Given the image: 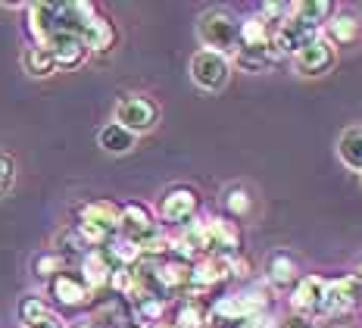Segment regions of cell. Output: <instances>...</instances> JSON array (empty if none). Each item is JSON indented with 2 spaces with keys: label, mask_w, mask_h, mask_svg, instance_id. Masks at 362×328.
<instances>
[{
  "label": "cell",
  "mask_w": 362,
  "mask_h": 328,
  "mask_svg": "<svg viewBox=\"0 0 362 328\" xmlns=\"http://www.w3.org/2000/svg\"><path fill=\"white\" fill-rule=\"evenodd\" d=\"M231 259L235 256H200L191 263V288L187 291H209V288L222 285L225 278H231Z\"/></svg>",
  "instance_id": "cell-11"
},
{
  "label": "cell",
  "mask_w": 362,
  "mask_h": 328,
  "mask_svg": "<svg viewBox=\"0 0 362 328\" xmlns=\"http://www.w3.org/2000/svg\"><path fill=\"white\" fill-rule=\"evenodd\" d=\"M116 26L103 16V13H97V16H90L85 22V28H81V41H85L88 53H107L116 47Z\"/></svg>",
  "instance_id": "cell-18"
},
{
  "label": "cell",
  "mask_w": 362,
  "mask_h": 328,
  "mask_svg": "<svg viewBox=\"0 0 362 328\" xmlns=\"http://www.w3.org/2000/svg\"><path fill=\"white\" fill-rule=\"evenodd\" d=\"M116 269H119V266L110 259L107 250H103V247H90V250H85V256H81L78 276L88 285V291L97 294L100 288H110V278H112V272H116Z\"/></svg>",
  "instance_id": "cell-15"
},
{
  "label": "cell",
  "mask_w": 362,
  "mask_h": 328,
  "mask_svg": "<svg viewBox=\"0 0 362 328\" xmlns=\"http://www.w3.org/2000/svg\"><path fill=\"white\" fill-rule=\"evenodd\" d=\"M119 213H122V207L112 200L81 203L78 222H75V234L81 238L85 247H107V244L119 234Z\"/></svg>",
  "instance_id": "cell-1"
},
{
  "label": "cell",
  "mask_w": 362,
  "mask_h": 328,
  "mask_svg": "<svg viewBox=\"0 0 362 328\" xmlns=\"http://www.w3.org/2000/svg\"><path fill=\"white\" fill-rule=\"evenodd\" d=\"M28 10V35L35 44H47V38L57 32V4H32Z\"/></svg>",
  "instance_id": "cell-19"
},
{
  "label": "cell",
  "mask_w": 362,
  "mask_h": 328,
  "mask_svg": "<svg viewBox=\"0 0 362 328\" xmlns=\"http://www.w3.org/2000/svg\"><path fill=\"white\" fill-rule=\"evenodd\" d=\"M319 35V28H309L303 22H297L293 16H288L284 22H278L272 28V41H269V50H272V60H281V57H293L300 47H306L313 38Z\"/></svg>",
  "instance_id": "cell-8"
},
{
  "label": "cell",
  "mask_w": 362,
  "mask_h": 328,
  "mask_svg": "<svg viewBox=\"0 0 362 328\" xmlns=\"http://www.w3.org/2000/svg\"><path fill=\"white\" fill-rule=\"evenodd\" d=\"M156 213H160V219L165 225L181 228V225H187V222H194V219H197L200 194L191 185H175V188H169L160 197V207H156Z\"/></svg>",
  "instance_id": "cell-6"
},
{
  "label": "cell",
  "mask_w": 362,
  "mask_h": 328,
  "mask_svg": "<svg viewBox=\"0 0 362 328\" xmlns=\"http://www.w3.org/2000/svg\"><path fill=\"white\" fill-rule=\"evenodd\" d=\"M172 328H209V310L200 297H185L175 310Z\"/></svg>",
  "instance_id": "cell-25"
},
{
  "label": "cell",
  "mask_w": 362,
  "mask_h": 328,
  "mask_svg": "<svg viewBox=\"0 0 362 328\" xmlns=\"http://www.w3.org/2000/svg\"><path fill=\"white\" fill-rule=\"evenodd\" d=\"M22 66H25V72L32 75V79H47V75L57 72L54 57H50V50L44 47V44H32V47L22 53Z\"/></svg>",
  "instance_id": "cell-27"
},
{
  "label": "cell",
  "mask_w": 362,
  "mask_h": 328,
  "mask_svg": "<svg viewBox=\"0 0 362 328\" xmlns=\"http://www.w3.org/2000/svg\"><path fill=\"white\" fill-rule=\"evenodd\" d=\"M156 228L160 225H156V219H153V213H150L147 203L132 200V203H125L122 207V213H119V234L128 238V241H134V244L150 238Z\"/></svg>",
  "instance_id": "cell-13"
},
{
  "label": "cell",
  "mask_w": 362,
  "mask_h": 328,
  "mask_svg": "<svg viewBox=\"0 0 362 328\" xmlns=\"http://www.w3.org/2000/svg\"><path fill=\"white\" fill-rule=\"evenodd\" d=\"M334 63H337V47L322 32L315 35L306 47H300L297 53H293V69H297L300 75H306V79L325 75Z\"/></svg>",
  "instance_id": "cell-7"
},
{
  "label": "cell",
  "mask_w": 362,
  "mask_h": 328,
  "mask_svg": "<svg viewBox=\"0 0 362 328\" xmlns=\"http://www.w3.org/2000/svg\"><path fill=\"white\" fill-rule=\"evenodd\" d=\"M322 297H325V278H322V276H300V281L293 285V294H291L293 316L319 319Z\"/></svg>",
  "instance_id": "cell-12"
},
{
  "label": "cell",
  "mask_w": 362,
  "mask_h": 328,
  "mask_svg": "<svg viewBox=\"0 0 362 328\" xmlns=\"http://www.w3.org/2000/svg\"><path fill=\"white\" fill-rule=\"evenodd\" d=\"M359 312H362V307H359Z\"/></svg>",
  "instance_id": "cell-35"
},
{
  "label": "cell",
  "mask_w": 362,
  "mask_h": 328,
  "mask_svg": "<svg viewBox=\"0 0 362 328\" xmlns=\"http://www.w3.org/2000/svg\"><path fill=\"white\" fill-rule=\"evenodd\" d=\"M119 328H141V325H119Z\"/></svg>",
  "instance_id": "cell-34"
},
{
  "label": "cell",
  "mask_w": 362,
  "mask_h": 328,
  "mask_svg": "<svg viewBox=\"0 0 362 328\" xmlns=\"http://www.w3.org/2000/svg\"><path fill=\"white\" fill-rule=\"evenodd\" d=\"M222 207H225V213H228V219L231 216L240 219V216L250 213L253 197H250V191H247L244 185H231V188H225V194H222Z\"/></svg>",
  "instance_id": "cell-29"
},
{
  "label": "cell",
  "mask_w": 362,
  "mask_h": 328,
  "mask_svg": "<svg viewBox=\"0 0 362 328\" xmlns=\"http://www.w3.org/2000/svg\"><path fill=\"white\" fill-rule=\"evenodd\" d=\"M266 276L275 288H291L300 281V266L297 259L291 254H284V250H275L269 259H266Z\"/></svg>",
  "instance_id": "cell-21"
},
{
  "label": "cell",
  "mask_w": 362,
  "mask_h": 328,
  "mask_svg": "<svg viewBox=\"0 0 362 328\" xmlns=\"http://www.w3.org/2000/svg\"><path fill=\"white\" fill-rule=\"evenodd\" d=\"M19 322H22V328H69L66 319L50 310L47 300H41V297H22Z\"/></svg>",
  "instance_id": "cell-17"
},
{
  "label": "cell",
  "mask_w": 362,
  "mask_h": 328,
  "mask_svg": "<svg viewBox=\"0 0 362 328\" xmlns=\"http://www.w3.org/2000/svg\"><path fill=\"white\" fill-rule=\"evenodd\" d=\"M337 157L350 172H362V125H350L337 138Z\"/></svg>",
  "instance_id": "cell-24"
},
{
  "label": "cell",
  "mask_w": 362,
  "mask_h": 328,
  "mask_svg": "<svg viewBox=\"0 0 362 328\" xmlns=\"http://www.w3.org/2000/svg\"><path fill=\"white\" fill-rule=\"evenodd\" d=\"M359 175H362V172H359Z\"/></svg>",
  "instance_id": "cell-36"
},
{
  "label": "cell",
  "mask_w": 362,
  "mask_h": 328,
  "mask_svg": "<svg viewBox=\"0 0 362 328\" xmlns=\"http://www.w3.org/2000/svg\"><path fill=\"white\" fill-rule=\"evenodd\" d=\"M334 13V4H328V0H297V4H291V16L309 28H319V32Z\"/></svg>",
  "instance_id": "cell-23"
},
{
  "label": "cell",
  "mask_w": 362,
  "mask_h": 328,
  "mask_svg": "<svg viewBox=\"0 0 362 328\" xmlns=\"http://www.w3.org/2000/svg\"><path fill=\"white\" fill-rule=\"evenodd\" d=\"M44 47L50 50L57 69H78V66L90 57L88 47H85V41H81V35L78 32H66V28H59V32L50 35Z\"/></svg>",
  "instance_id": "cell-10"
},
{
  "label": "cell",
  "mask_w": 362,
  "mask_h": 328,
  "mask_svg": "<svg viewBox=\"0 0 362 328\" xmlns=\"http://www.w3.org/2000/svg\"><path fill=\"white\" fill-rule=\"evenodd\" d=\"M13 185H16V163H13L10 154L0 150V197L10 194Z\"/></svg>",
  "instance_id": "cell-31"
},
{
  "label": "cell",
  "mask_w": 362,
  "mask_h": 328,
  "mask_svg": "<svg viewBox=\"0 0 362 328\" xmlns=\"http://www.w3.org/2000/svg\"><path fill=\"white\" fill-rule=\"evenodd\" d=\"M112 122H119L125 132H132L134 138H138V135H147L156 128V122H160V106L147 94H125V97H119Z\"/></svg>",
  "instance_id": "cell-3"
},
{
  "label": "cell",
  "mask_w": 362,
  "mask_h": 328,
  "mask_svg": "<svg viewBox=\"0 0 362 328\" xmlns=\"http://www.w3.org/2000/svg\"><path fill=\"white\" fill-rule=\"evenodd\" d=\"M63 269H66V259L59 256L57 250H44V254H37L35 263H32V272L37 278H44V281H50L54 276H59Z\"/></svg>",
  "instance_id": "cell-30"
},
{
  "label": "cell",
  "mask_w": 362,
  "mask_h": 328,
  "mask_svg": "<svg viewBox=\"0 0 362 328\" xmlns=\"http://www.w3.org/2000/svg\"><path fill=\"white\" fill-rule=\"evenodd\" d=\"M275 63L272 60V50L269 47H238L235 53V66L240 72H262Z\"/></svg>",
  "instance_id": "cell-28"
},
{
  "label": "cell",
  "mask_w": 362,
  "mask_h": 328,
  "mask_svg": "<svg viewBox=\"0 0 362 328\" xmlns=\"http://www.w3.org/2000/svg\"><path fill=\"white\" fill-rule=\"evenodd\" d=\"M238 26L240 22L228 10H206L197 22V35L203 41V50H216L222 57H235L240 41H238Z\"/></svg>",
  "instance_id": "cell-2"
},
{
  "label": "cell",
  "mask_w": 362,
  "mask_h": 328,
  "mask_svg": "<svg viewBox=\"0 0 362 328\" xmlns=\"http://www.w3.org/2000/svg\"><path fill=\"white\" fill-rule=\"evenodd\" d=\"M262 310H266V297L262 294H231L216 300L209 316L218 319V322H247L253 316H262Z\"/></svg>",
  "instance_id": "cell-9"
},
{
  "label": "cell",
  "mask_w": 362,
  "mask_h": 328,
  "mask_svg": "<svg viewBox=\"0 0 362 328\" xmlns=\"http://www.w3.org/2000/svg\"><path fill=\"white\" fill-rule=\"evenodd\" d=\"M47 288H50V297H54L57 303H63V307H72V310H78V307H88L90 303V294L88 291V285L81 281L78 272H59V276H54L47 281Z\"/></svg>",
  "instance_id": "cell-16"
},
{
  "label": "cell",
  "mask_w": 362,
  "mask_h": 328,
  "mask_svg": "<svg viewBox=\"0 0 362 328\" xmlns=\"http://www.w3.org/2000/svg\"><path fill=\"white\" fill-rule=\"evenodd\" d=\"M278 328H319L315 319H303V316H288Z\"/></svg>",
  "instance_id": "cell-32"
},
{
  "label": "cell",
  "mask_w": 362,
  "mask_h": 328,
  "mask_svg": "<svg viewBox=\"0 0 362 328\" xmlns=\"http://www.w3.org/2000/svg\"><path fill=\"white\" fill-rule=\"evenodd\" d=\"M353 276H356V281H359V285H362V259H359V263H356V272H353Z\"/></svg>",
  "instance_id": "cell-33"
},
{
  "label": "cell",
  "mask_w": 362,
  "mask_h": 328,
  "mask_svg": "<svg viewBox=\"0 0 362 328\" xmlns=\"http://www.w3.org/2000/svg\"><path fill=\"white\" fill-rule=\"evenodd\" d=\"M231 79V60L216 50H197L191 57V81L206 94H218Z\"/></svg>",
  "instance_id": "cell-4"
},
{
  "label": "cell",
  "mask_w": 362,
  "mask_h": 328,
  "mask_svg": "<svg viewBox=\"0 0 362 328\" xmlns=\"http://www.w3.org/2000/svg\"><path fill=\"white\" fill-rule=\"evenodd\" d=\"M359 307H362V285L356 281V276H341L334 281H325L319 319H344L346 312Z\"/></svg>",
  "instance_id": "cell-5"
},
{
  "label": "cell",
  "mask_w": 362,
  "mask_h": 328,
  "mask_svg": "<svg viewBox=\"0 0 362 328\" xmlns=\"http://www.w3.org/2000/svg\"><path fill=\"white\" fill-rule=\"evenodd\" d=\"M97 144H100L103 154H110V157H125V154H132V150L138 147V138H134L132 132H125L119 122H107V125L97 132Z\"/></svg>",
  "instance_id": "cell-20"
},
{
  "label": "cell",
  "mask_w": 362,
  "mask_h": 328,
  "mask_svg": "<svg viewBox=\"0 0 362 328\" xmlns=\"http://www.w3.org/2000/svg\"><path fill=\"white\" fill-rule=\"evenodd\" d=\"M238 41L240 47H269L272 41V26L262 16H250L238 26Z\"/></svg>",
  "instance_id": "cell-26"
},
{
  "label": "cell",
  "mask_w": 362,
  "mask_h": 328,
  "mask_svg": "<svg viewBox=\"0 0 362 328\" xmlns=\"http://www.w3.org/2000/svg\"><path fill=\"white\" fill-rule=\"evenodd\" d=\"M359 32H362V26H359V19L353 16V13H334V16L322 26V35H325L334 47L353 44L359 38Z\"/></svg>",
  "instance_id": "cell-22"
},
{
  "label": "cell",
  "mask_w": 362,
  "mask_h": 328,
  "mask_svg": "<svg viewBox=\"0 0 362 328\" xmlns=\"http://www.w3.org/2000/svg\"><path fill=\"white\" fill-rule=\"evenodd\" d=\"M206 241H209V254L213 256H238L240 250V228L235 219L228 216H213L206 219Z\"/></svg>",
  "instance_id": "cell-14"
}]
</instances>
